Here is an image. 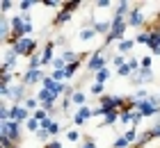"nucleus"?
<instances>
[{
  "instance_id": "16",
  "label": "nucleus",
  "mask_w": 160,
  "mask_h": 148,
  "mask_svg": "<svg viewBox=\"0 0 160 148\" xmlns=\"http://www.w3.org/2000/svg\"><path fill=\"white\" fill-rule=\"evenodd\" d=\"M71 103H76V105H82V107H85L87 96H85L82 91H73V93H71Z\"/></svg>"
},
{
  "instance_id": "37",
  "label": "nucleus",
  "mask_w": 160,
  "mask_h": 148,
  "mask_svg": "<svg viewBox=\"0 0 160 148\" xmlns=\"http://www.w3.org/2000/svg\"><path fill=\"white\" fill-rule=\"evenodd\" d=\"M149 137H151V139L160 137V125H156V128H151V130H149Z\"/></svg>"
},
{
  "instance_id": "41",
  "label": "nucleus",
  "mask_w": 160,
  "mask_h": 148,
  "mask_svg": "<svg viewBox=\"0 0 160 148\" xmlns=\"http://www.w3.org/2000/svg\"><path fill=\"white\" fill-rule=\"evenodd\" d=\"M142 118H144V116H142L140 112H133V125H137V123L142 121Z\"/></svg>"
},
{
  "instance_id": "33",
  "label": "nucleus",
  "mask_w": 160,
  "mask_h": 148,
  "mask_svg": "<svg viewBox=\"0 0 160 148\" xmlns=\"http://www.w3.org/2000/svg\"><path fill=\"white\" fill-rule=\"evenodd\" d=\"M57 132H60V123H55V121H53V125L48 128V135H50V137H55Z\"/></svg>"
},
{
  "instance_id": "21",
  "label": "nucleus",
  "mask_w": 160,
  "mask_h": 148,
  "mask_svg": "<svg viewBox=\"0 0 160 148\" xmlns=\"http://www.w3.org/2000/svg\"><path fill=\"white\" fill-rule=\"evenodd\" d=\"M119 121L126 125V123H133V112H128V109H121V116H119Z\"/></svg>"
},
{
  "instance_id": "22",
  "label": "nucleus",
  "mask_w": 160,
  "mask_h": 148,
  "mask_svg": "<svg viewBox=\"0 0 160 148\" xmlns=\"http://www.w3.org/2000/svg\"><path fill=\"white\" fill-rule=\"evenodd\" d=\"M137 75H140V80H142V84H144V82H149V80L153 78V73H151V69H142L140 73H137Z\"/></svg>"
},
{
  "instance_id": "18",
  "label": "nucleus",
  "mask_w": 160,
  "mask_h": 148,
  "mask_svg": "<svg viewBox=\"0 0 160 148\" xmlns=\"http://www.w3.org/2000/svg\"><path fill=\"white\" fill-rule=\"evenodd\" d=\"M108 80H110V69H103V71L96 73V82H98V84H105Z\"/></svg>"
},
{
  "instance_id": "39",
  "label": "nucleus",
  "mask_w": 160,
  "mask_h": 148,
  "mask_svg": "<svg viewBox=\"0 0 160 148\" xmlns=\"http://www.w3.org/2000/svg\"><path fill=\"white\" fill-rule=\"evenodd\" d=\"M112 64L117 66V69H121V66H123V55H117V57L112 59Z\"/></svg>"
},
{
  "instance_id": "7",
  "label": "nucleus",
  "mask_w": 160,
  "mask_h": 148,
  "mask_svg": "<svg viewBox=\"0 0 160 148\" xmlns=\"http://www.w3.org/2000/svg\"><path fill=\"white\" fill-rule=\"evenodd\" d=\"M28 118H30V112L23 107V105H14L12 107V121H16V123H28Z\"/></svg>"
},
{
  "instance_id": "42",
  "label": "nucleus",
  "mask_w": 160,
  "mask_h": 148,
  "mask_svg": "<svg viewBox=\"0 0 160 148\" xmlns=\"http://www.w3.org/2000/svg\"><path fill=\"white\" fill-rule=\"evenodd\" d=\"M46 148H62V144L60 141H50V144H46Z\"/></svg>"
},
{
  "instance_id": "38",
  "label": "nucleus",
  "mask_w": 160,
  "mask_h": 148,
  "mask_svg": "<svg viewBox=\"0 0 160 148\" xmlns=\"http://www.w3.org/2000/svg\"><path fill=\"white\" fill-rule=\"evenodd\" d=\"M80 148H96V141H94V139H85Z\"/></svg>"
},
{
  "instance_id": "1",
  "label": "nucleus",
  "mask_w": 160,
  "mask_h": 148,
  "mask_svg": "<svg viewBox=\"0 0 160 148\" xmlns=\"http://www.w3.org/2000/svg\"><path fill=\"white\" fill-rule=\"evenodd\" d=\"M0 137L18 144V139H21V123H16V121H2V125H0Z\"/></svg>"
},
{
  "instance_id": "12",
  "label": "nucleus",
  "mask_w": 160,
  "mask_h": 148,
  "mask_svg": "<svg viewBox=\"0 0 160 148\" xmlns=\"http://www.w3.org/2000/svg\"><path fill=\"white\" fill-rule=\"evenodd\" d=\"M135 41H137V43H144V46H149V48H151V41H153V32H151V30H147V32H140Z\"/></svg>"
},
{
  "instance_id": "29",
  "label": "nucleus",
  "mask_w": 160,
  "mask_h": 148,
  "mask_svg": "<svg viewBox=\"0 0 160 148\" xmlns=\"http://www.w3.org/2000/svg\"><path fill=\"white\" fill-rule=\"evenodd\" d=\"M64 137H67L69 141H78V139H80V132H78V130H69Z\"/></svg>"
},
{
  "instance_id": "5",
  "label": "nucleus",
  "mask_w": 160,
  "mask_h": 148,
  "mask_svg": "<svg viewBox=\"0 0 160 148\" xmlns=\"http://www.w3.org/2000/svg\"><path fill=\"white\" fill-rule=\"evenodd\" d=\"M105 62H108V59L103 57V50H96V53L92 55L89 64H87V69H89V73H98V71L108 69V66H105Z\"/></svg>"
},
{
  "instance_id": "26",
  "label": "nucleus",
  "mask_w": 160,
  "mask_h": 148,
  "mask_svg": "<svg viewBox=\"0 0 160 148\" xmlns=\"http://www.w3.org/2000/svg\"><path fill=\"white\" fill-rule=\"evenodd\" d=\"M34 118H37L39 123H43L48 118V112H46V109H37V112H34Z\"/></svg>"
},
{
  "instance_id": "15",
  "label": "nucleus",
  "mask_w": 160,
  "mask_h": 148,
  "mask_svg": "<svg viewBox=\"0 0 160 148\" xmlns=\"http://www.w3.org/2000/svg\"><path fill=\"white\" fill-rule=\"evenodd\" d=\"M121 137H126V141H128L130 146H133V144H137V139H140V137H137V130H135V128H128V130L123 132Z\"/></svg>"
},
{
  "instance_id": "2",
  "label": "nucleus",
  "mask_w": 160,
  "mask_h": 148,
  "mask_svg": "<svg viewBox=\"0 0 160 148\" xmlns=\"http://www.w3.org/2000/svg\"><path fill=\"white\" fill-rule=\"evenodd\" d=\"M126 27H128V21L126 18H117V16H114L112 18V30H110V34L105 36V46H110L114 39H121L123 32H126Z\"/></svg>"
},
{
  "instance_id": "24",
  "label": "nucleus",
  "mask_w": 160,
  "mask_h": 148,
  "mask_svg": "<svg viewBox=\"0 0 160 148\" xmlns=\"http://www.w3.org/2000/svg\"><path fill=\"white\" fill-rule=\"evenodd\" d=\"M80 7V2H64V7H62V12H67V14H73L76 9Z\"/></svg>"
},
{
  "instance_id": "32",
  "label": "nucleus",
  "mask_w": 160,
  "mask_h": 148,
  "mask_svg": "<svg viewBox=\"0 0 160 148\" xmlns=\"http://www.w3.org/2000/svg\"><path fill=\"white\" fill-rule=\"evenodd\" d=\"M140 64H142V69H151V64H153V59H151V57L147 55V57H142V59H140Z\"/></svg>"
},
{
  "instance_id": "34",
  "label": "nucleus",
  "mask_w": 160,
  "mask_h": 148,
  "mask_svg": "<svg viewBox=\"0 0 160 148\" xmlns=\"http://www.w3.org/2000/svg\"><path fill=\"white\" fill-rule=\"evenodd\" d=\"M89 91H92V93H103V84H98V82H94V84L89 87Z\"/></svg>"
},
{
  "instance_id": "36",
  "label": "nucleus",
  "mask_w": 160,
  "mask_h": 148,
  "mask_svg": "<svg viewBox=\"0 0 160 148\" xmlns=\"http://www.w3.org/2000/svg\"><path fill=\"white\" fill-rule=\"evenodd\" d=\"M12 7H14V2H9V0H5V2L0 5V9H2V14H7V12L12 9Z\"/></svg>"
},
{
  "instance_id": "20",
  "label": "nucleus",
  "mask_w": 160,
  "mask_h": 148,
  "mask_svg": "<svg viewBox=\"0 0 160 148\" xmlns=\"http://www.w3.org/2000/svg\"><path fill=\"white\" fill-rule=\"evenodd\" d=\"M37 105H41L37 98H25V100H23V107L28 109V112H30V109H37Z\"/></svg>"
},
{
  "instance_id": "14",
  "label": "nucleus",
  "mask_w": 160,
  "mask_h": 148,
  "mask_svg": "<svg viewBox=\"0 0 160 148\" xmlns=\"http://www.w3.org/2000/svg\"><path fill=\"white\" fill-rule=\"evenodd\" d=\"M133 9H130V5L128 2H119L117 5V12H114V16L117 18H126V14H130Z\"/></svg>"
},
{
  "instance_id": "13",
  "label": "nucleus",
  "mask_w": 160,
  "mask_h": 148,
  "mask_svg": "<svg viewBox=\"0 0 160 148\" xmlns=\"http://www.w3.org/2000/svg\"><path fill=\"white\" fill-rule=\"evenodd\" d=\"M135 43H137V41H133V39H121V41H119V55H123V53H130Z\"/></svg>"
},
{
  "instance_id": "27",
  "label": "nucleus",
  "mask_w": 160,
  "mask_h": 148,
  "mask_svg": "<svg viewBox=\"0 0 160 148\" xmlns=\"http://www.w3.org/2000/svg\"><path fill=\"white\" fill-rule=\"evenodd\" d=\"M128 66H130V71H142V64H140V59H128Z\"/></svg>"
},
{
  "instance_id": "6",
  "label": "nucleus",
  "mask_w": 160,
  "mask_h": 148,
  "mask_svg": "<svg viewBox=\"0 0 160 148\" xmlns=\"http://www.w3.org/2000/svg\"><path fill=\"white\" fill-rule=\"evenodd\" d=\"M144 21V9L142 7H133V12L128 14V27H140Z\"/></svg>"
},
{
  "instance_id": "25",
  "label": "nucleus",
  "mask_w": 160,
  "mask_h": 148,
  "mask_svg": "<svg viewBox=\"0 0 160 148\" xmlns=\"http://www.w3.org/2000/svg\"><path fill=\"white\" fill-rule=\"evenodd\" d=\"M69 18H71V14H67V12H62V14H60V16H57V18H55V25H64V23H67V21H69Z\"/></svg>"
},
{
  "instance_id": "10",
  "label": "nucleus",
  "mask_w": 160,
  "mask_h": 148,
  "mask_svg": "<svg viewBox=\"0 0 160 148\" xmlns=\"http://www.w3.org/2000/svg\"><path fill=\"white\" fill-rule=\"evenodd\" d=\"M9 98L16 103V105H18L21 100H25V84H23V82H21V84H14V87H12V96H9Z\"/></svg>"
},
{
  "instance_id": "40",
  "label": "nucleus",
  "mask_w": 160,
  "mask_h": 148,
  "mask_svg": "<svg viewBox=\"0 0 160 148\" xmlns=\"http://www.w3.org/2000/svg\"><path fill=\"white\" fill-rule=\"evenodd\" d=\"M48 137H50V135H48V130H39V132H37V139H41V141H46Z\"/></svg>"
},
{
  "instance_id": "17",
  "label": "nucleus",
  "mask_w": 160,
  "mask_h": 148,
  "mask_svg": "<svg viewBox=\"0 0 160 148\" xmlns=\"http://www.w3.org/2000/svg\"><path fill=\"white\" fill-rule=\"evenodd\" d=\"M25 125H28V130H30V132H34V135H37V132L41 130V123H39L34 116H30V118H28V123H25Z\"/></svg>"
},
{
  "instance_id": "3",
  "label": "nucleus",
  "mask_w": 160,
  "mask_h": 148,
  "mask_svg": "<svg viewBox=\"0 0 160 148\" xmlns=\"http://www.w3.org/2000/svg\"><path fill=\"white\" fill-rule=\"evenodd\" d=\"M12 48L16 50L18 55H28V57H32V53L37 50V41L30 39V36H23V39L14 41V43H12Z\"/></svg>"
},
{
  "instance_id": "11",
  "label": "nucleus",
  "mask_w": 160,
  "mask_h": 148,
  "mask_svg": "<svg viewBox=\"0 0 160 148\" xmlns=\"http://www.w3.org/2000/svg\"><path fill=\"white\" fill-rule=\"evenodd\" d=\"M103 116H105V118H103V125H112V123L121 116V112H119V109H105Z\"/></svg>"
},
{
  "instance_id": "4",
  "label": "nucleus",
  "mask_w": 160,
  "mask_h": 148,
  "mask_svg": "<svg viewBox=\"0 0 160 148\" xmlns=\"http://www.w3.org/2000/svg\"><path fill=\"white\" fill-rule=\"evenodd\" d=\"M37 100L41 103V107L46 109V112H53L55 109V100H57V96L53 91H48V89H41L39 96H37Z\"/></svg>"
},
{
  "instance_id": "23",
  "label": "nucleus",
  "mask_w": 160,
  "mask_h": 148,
  "mask_svg": "<svg viewBox=\"0 0 160 148\" xmlns=\"http://www.w3.org/2000/svg\"><path fill=\"white\" fill-rule=\"evenodd\" d=\"M80 69V62H71L69 66H67V69H64V73H67V78H71V75H73V73Z\"/></svg>"
},
{
  "instance_id": "30",
  "label": "nucleus",
  "mask_w": 160,
  "mask_h": 148,
  "mask_svg": "<svg viewBox=\"0 0 160 148\" xmlns=\"http://www.w3.org/2000/svg\"><path fill=\"white\" fill-rule=\"evenodd\" d=\"M117 71H119V75H121V78H128L130 73H133V71H130V66H128V64H123L121 69H117Z\"/></svg>"
},
{
  "instance_id": "28",
  "label": "nucleus",
  "mask_w": 160,
  "mask_h": 148,
  "mask_svg": "<svg viewBox=\"0 0 160 148\" xmlns=\"http://www.w3.org/2000/svg\"><path fill=\"white\" fill-rule=\"evenodd\" d=\"M41 82H43V89H48V91H50V89H53V87H55V80H53V78H50V75H46V78H43V80H41Z\"/></svg>"
},
{
  "instance_id": "8",
  "label": "nucleus",
  "mask_w": 160,
  "mask_h": 148,
  "mask_svg": "<svg viewBox=\"0 0 160 148\" xmlns=\"http://www.w3.org/2000/svg\"><path fill=\"white\" fill-rule=\"evenodd\" d=\"M46 75L41 73V69H37V71H32V69H28V73L23 75V84L28 87V84H34V82H39V80H43Z\"/></svg>"
},
{
  "instance_id": "35",
  "label": "nucleus",
  "mask_w": 160,
  "mask_h": 148,
  "mask_svg": "<svg viewBox=\"0 0 160 148\" xmlns=\"http://www.w3.org/2000/svg\"><path fill=\"white\" fill-rule=\"evenodd\" d=\"M32 5H34V2H30V0H23V2H18V7L23 9V14H28V9H30Z\"/></svg>"
},
{
  "instance_id": "19",
  "label": "nucleus",
  "mask_w": 160,
  "mask_h": 148,
  "mask_svg": "<svg viewBox=\"0 0 160 148\" xmlns=\"http://www.w3.org/2000/svg\"><path fill=\"white\" fill-rule=\"evenodd\" d=\"M94 34H96V30H94V27H85V30H80V39H82V41H89Z\"/></svg>"
},
{
  "instance_id": "31",
  "label": "nucleus",
  "mask_w": 160,
  "mask_h": 148,
  "mask_svg": "<svg viewBox=\"0 0 160 148\" xmlns=\"http://www.w3.org/2000/svg\"><path fill=\"white\" fill-rule=\"evenodd\" d=\"M50 78H53L55 82H60L62 78H67V73H64V71H53V73H50Z\"/></svg>"
},
{
  "instance_id": "9",
  "label": "nucleus",
  "mask_w": 160,
  "mask_h": 148,
  "mask_svg": "<svg viewBox=\"0 0 160 148\" xmlns=\"http://www.w3.org/2000/svg\"><path fill=\"white\" fill-rule=\"evenodd\" d=\"M92 116H94V109H89V107L85 105V107H80V109H78V114L73 116V123L80 125V123H85L87 118H92Z\"/></svg>"
}]
</instances>
